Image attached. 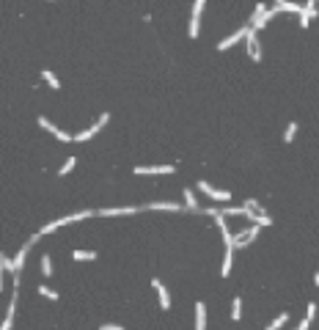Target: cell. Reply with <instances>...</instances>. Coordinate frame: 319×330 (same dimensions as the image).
I'll return each mask as SVG.
<instances>
[{"label": "cell", "instance_id": "1", "mask_svg": "<svg viewBox=\"0 0 319 330\" xmlns=\"http://www.w3.org/2000/svg\"><path fill=\"white\" fill-rule=\"evenodd\" d=\"M91 215H94L91 209H80V212H74V215L61 217V220H50V223H44V226L39 228V234H42V237H47V234L58 231L61 226H69V223H80V220H85V217H91Z\"/></svg>", "mask_w": 319, "mask_h": 330}, {"label": "cell", "instance_id": "2", "mask_svg": "<svg viewBox=\"0 0 319 330\" xmlns=\"http://www.w3.org/2000/svg\"><path fill=\"white\" fill-rule=\"evenodd\" d=\"M39 237H42V234H33V237L20 248V253L11 259V264H14V270H11V275H14V286H20V275H22V267H25V259H28V253H31V248L39 242Z\"/></svg>", "mask_w": 319, "mask_h": 330}, {"label": "cell", "instance_id": "3", "mask_svg": "<svg viewBox=\"0 0 319 330\" xmlns=\"http://www.w3.org/2000/svg\"><path fill=\"white\" fill-rule=\"evenodd\" d=\"M272 17H275V9H267L264 3H259L256 9H253V17H251V22H248V25H251L253 31H262V28L270 25Z\"/></svg>", "mask_w": 319, "mask_h": 330}, {"label": "cell", "instance_id": "4", "mask_svg": "<svg viewBox=\"0 0 319 330\" xmlns=\"http://www.w3.org/2000/svg\"><path fill=\"white\" fill-rule=\"evenodd\" d=\"M108 121H110V113H99V119H96V124H94V127H88V129H83V132L72 135V140H74V143H85V140L96 138V135H99V129L105 127Z\"/></svg>", "mask_w": 319, "mask_h": 330}, {"label": "cell", "instance_id": "5", "mask_svg": "<svg viewBox=\"0 0 319 330\" xmlns=\"http://www.w3.org/2000/svg\"><path fill=\"white\" fill-rule=\"evenodd\" d=\"M245 52H248V58H251V61H262V44H259V36H256V31H253V28H248V33H245Z\"/></svg>", "mask_w": 319, "mask_h": 330}, {"label": "cell", "instance_id": "6", "mask_svg": "<svg viewBox=\"0 0 319 330\" xmlns=\"http://www.w3.org/2000/svg\"><path fill=\"white\" fill-rule=\"evenodd\" d=\"M204 3H206V0H193V14H190V28H187L190 39H198V33H201V14H204Z\"/></svg>", "mask_w": 319, "mask_h": 330}, {"label": "cell", "instance_id": "7", "mask_svg": "<svg viewBox=\"0 0 319 330\" xmlns=\"http://www.w3.org/2000/svg\"><path fill=\"white\" fill-rule=\"evenodd\" d=\"M39 127H42V129H47V132L53 135V138H58L61 143H72V135H69V132H63L61 127H55V124L50 121L47 116H39Z\"/></svg>", "mask_w": 319, "mask_h": 330}, {"label": "cell", "instance_id": "8", "mask_svg": "<svg viewBox=\"0 0 319 330\" xmlns=\"http://www.w3.org/2000/svg\"><path fill=\"white\" fill-rule=\"evenodd\" d=\"M198 190L204 193V196H209L212 201H231V193L229 190H218V187H212L209 182H204V179L198 182Z\"/></svg>", "mask_w": 319, "mask_h": 330}, {"label": "cell", "instance_id": "9", "mask_svg": "<svg viewBox=\"0 0 319 330\" xmlns=\"http://www.w3.org/2000/svg\"><path fill=\"white\" fill-rule=\"evenodd\" d=\"M248 28H251V25H242V28H240V31H234V33H231V36H226L223 41H218V50H220V52H226V50H229V47H234V44H240V41H242V39H245V33H248Z\"/></svg>", "mask_w": 319, "mask_h": 330}, {"label": "cell", "instance_id": "10", "mask_svg": "<svg viewBox=\"0 0 319 330\" xmlns=\"http://www.w3.org/2000/svg\"><path fill=\"white\" fill-rule=\"evenodd\" d=\"M143 206H108V209H99L102 217H124V215H135Z\"/></svg>", "mask_w": 319, "mask_h": 330}, {"label": "cell", "instance_id": "11", "mask_svg": "<svg viewBox=\"0 0 319 330\" xmlns=\"http://www.w3.org/2000/svg\"><path fill=\"white\" fill-rule=\"evenodd\" d=\"M231 237H234V248H248V242H253L259 237V226H251L240 234H231Z\"/></svg>", "mask_w": 319, "mask_h": 330}, {"label": "cell", "instance_id": "12", "mask_svg": "<svg viewBox=\"0 0 319 330\" xmlns=\"http://www.w3.org/2000/svg\"><path fill=\"white\" fill-rule=\"evenodd\" d=\"M173 165H135L138 176H152V174H173Z\"/></svg>", "mask_w": 319, "mask_h": 330}, {"label": "cell", "instance_id": "13", "mask_svg": "<svg viewBox=\"0 0 319 330\" xmlns=\"http://www.w3.org/2000/svg\"><path fill=\"white\" fill-rule=\"evenodd\" d=\"M143 209H165V212H182L187 209L184 204L179 201H152V204H143Z\"/></svg>", "mask_w": 319, "mask_h": 330}, {"label": "cell", "instance_id": "14", "mask_svg": "<svg viewBox=\"0 0 319 330\" xmlns=\"http://www.w3.org/2000/svg\"><path fill=\"white\" fill-rule=\"evenodd\" d=\"M14 314H17V292H11L9 308H6V319H3V325H0V330H11V325H14Z\"/></svg>", "mask_w": 319, "mask_h": 330}, {"label": "cell", "instance_id": "15", "mask_svg": "<svg viewBox=\"0 0 319 330\" xmlns=\"http://www.w3.org/2000/svg\"><path fill=\"white\" fill-rule=\"evenodd\" d=\"M152 286L157 289V297H160V305H162V311H168V308H171V294H168V289L160 284V278H152Z\"/></svg>", "mask_w": 319, "mask_h": 330}, {"label": "cell", "instance_id": "16", "mask_svg": "<svg viewBox=\"0 0 319 330\" xmlns=\"http://www.w3.org/2000/svg\"><path fill=\"white\" fill-rule=\"evenodd\" d=\"M234 251H237V248H234V245H226V256H223V267H220V275H223V278H229V275H231V264H234Z\"/></svg>", "mask_w": 319, "mask_h": 330}, {"label": "cell", "instance_id": "17", "mask_svg": "<svg viewBox=\"0 0 319 330\" xmlns=\"http://www.w3.org/2000/svg\"><path fill=\"white\" fill-rule=\"evenodd\" d=\"M195 330H206V305H204V300L195 303Z\"/></svg>", "mask_w": 319, "mask_h": 330}, {"label": "cell", "instance_id": "18", "mask_svg": "<svg viewBox=\"0 0 319 330\" xmlns=\"http://www.w3.org/2000/svg\"><path fill=\"white\" fill-rule=\"evenodd\" d=\"M272 9H275V14H278V11H292V14L300 17L303 6H300V3H289V0H275V6H272Z\"/></svg>", "mask_w": 319, "mask_h": 330}, {"label": "cell", "instance_id": "19", "mask_svg": "<svg viewBox=\"0 0 319 330\" xmlns=\"http://www.w3.org/2000/svg\"><path fill=\"white\" fill-rule=\"evenodd\" d=\"M316 14H319L316 9H305L303 6V11H300V28H308L311 20H316Z\"/></svg>", "mask_w": 319, "mask_h": 330}, {"label": "cell", "instance_id": "20", "mask_svg": "<svg viewBox=\"0 0 319 330\" xmlns=\"http://www.w3.org/2000/svg\"><path fill=\"white\" fill-rule=\"evenodd\" d=\"M184 206H187V212H198L201 206L195 201V193L193 190H184Z\"/></svg>", "mask_w": 319, "mask_h": 330}, {"label": "cell", "instance_id": "21", "mask_svg": "<svg viewBox=\"0 0 319 330\" xmlns=\"http://www.w3.org/2000/svg\"><path fill=\"white\" fill-rule=\"evenodd\" d=\"M220 215L223 217H245V206H226V209H220Z\"/></svg>", "mask_w": 319, "mask_h": 330}, {"label": "cell", "instance_id": "22", "mask_svg": "<svg viewBox=\"0 0 319 330\" xmlns=\"http://www.w3.org/2000/svg\"><path fill=\"white\" fill-rule=\"evenodd\" d=\"M286 322H289V314H286V311H283V314H278L275 319H272V322H270V325H267L264 330H281L283 325H286Z\"/></svg>", "mask_w": 319, "mask_h": 330}, {"label": "cell", "instance_id": "23", "mask_svg": "<svg viewBox=\"0 0 319 330\" xmlns=\"http://www.w3.org/2000/svg\"><path fill=\"white\" fill-rule=\"evenodd\" d=\"M72 259H74V262H94V259H96V251H74Z\"/></svg>", "mask_w": 319, "mask_h": 330}, {"label": "cell", "instance_id": "24", "mask_svg": "<svg viewBox=\"0 0 319 330\" xmlns=\"http://www.w3.org/2000/svg\"><path fill=\"white\" fill-rule=\"evenodd\" d=\"M42 77H44V82H50V88H55V91L61 88V80L53 74V69H42Z\"/></svg>", "mask_w": 319, "mask_h": 330}, {"label": "cell", "instance_id": "25", "mask_svg": "<svg viewBox=\"0 0 319 330\" xmlns=\"http://www.w3.org/2000/svg\"><path fill=\"white\" fill-rule=\"evenodd\" d=\"M231 319H242V300L240 297H234V300H231Z\"/></svg>", "mask_w": 319, "mask_h": 330}, {"label": "cell", "instance_id": "26", "mask_svg": "<svg viewBox=\"0 0 319 330\" xmlns=\"http://www.w3.org/2000/svg\"><path fill=\"white\" fill-rule=\"evenodd\" d=\"M53 273H55V267H53V259H50V256H42V275H44V278H50Z\"/></svg>", "mask_w": 319, "mask_h": 330}, {"label": "cell", "instance_id": "27", "mask_svg": "<svg viewBox=\"0 0 319 330\" xmlns=\"http://www.w3.org/2000/svg\"><path fill=\"white\" fill-rule=\"evenodd\" d=\"M294 138H297V121H292L286 127V132H283V140H286V143H292Z\"/></svg>", "mask_w": 319, "mask_h": 330}, {"label": "cell", "instance_id": "28", "mask_svg": "<svg viewBox=\"0 0 319 330\" xmlns=\"http://www.w3.org/2000/svg\"><path fill=\"white\" fill-rule=\"evenodd\" d=\"M74 165H77V157H66V162H63V165H61V171H58V174H61V176H66V174H69V171H72V168H74Z\"/></svg>", "mask_w": 319, "mask_h": 330}, {"label": "cell", "instance_id": "29", "mask_svg": "<svg viewBox=\"0 0 319 330\" xmlns=\"http://www.w3.org/2000/svg\"><path fill=\"white\" fill-rule=\"evenodd\" d=\"M39 294H42V297H50V300H58V292L50 286H39Z\"/></svg>", "mask_w": 319, "mask_h": 330}, {"label": "cell", "instance_id": "30", "mask_svg": "<svg viewBox=\"0 0 319 330\" xmlns=\"http://www.w3.org/2000/svg\"><path fill=\"white\" fill-rule=\"evenodd\" d=\"M305 311H308V314H305V319H311V322H314V316H316V303H314V300H311V303H308V308H305Z\"/></svg>", "mask_w": 319, "mask_h": 330}, {"label": "cell", "instance_id": "31", "mask_svg": "<svg viewBox=\"0 0 319 330\" xmlns=\"http://www.w3.org/2000/svg\"><path fill=\"white\" fill-rule=\"evenodd\" d=\"M99 330H124V325H113V322H105V325H99Z\"/></svg>", "mask_w": 319, "mask_h": 330}, {"label": "cell", "instance_id": "32", "mask_svg": "<svg viewBox=\"0 0 319 330\" xmlns=\"http://www.w3.org/2000/svg\"><path fill=\"white\" fill-rule=\"evenodd\" d=\"M308 325H311V319H300V325L294 327V330H308Z\"/></svg>", "mask_w": 319, "mask_h": 330}, {"label": "cell", "instance_id": "33", "mask_svg": "<svg viewBox=\"0 0 319 330\" xmlns=\"http://www.w3.org/2000/svg\"><path fill=\"white\" fill-rule=\"evenodd\" d=\"M3 273L6 270H3V264H0V294H3Z\"/></svg>", "mask_w": 319, "mask_h": 330}, {"label": "cell", "instance_id": "34", "mask_svg": "<svg viewBox=\"0 0 319 330\" xmlns=\"http://www.w3.org/2000/svg\"><path fill=\"white\" fill-rule=\"evenodd\" d=\"M314 3H316V0H305V9H316Z\"/></svg>", "mask_w": 319, "mask_h": 330}, {"label": "cell", "instance_id": "35", "mask_svg": "<svg viewBox=\"0 0 319 330\" xmlns=\"http://www.w3.org/2000/svg\"><path fill=\"white\" fill-rule=\"evenodd\" d=\"M314 284H316V286H319V273H316V275H314Z\"/></svg>", "mask_w": 319, "mask_h": 330}, {"label": "cell", "instance_id": "36", "mask_svg": "<svg viewBox=\"0 0 319 330\" xmlns=\"http://www.w3.org/2000/svg\"><path fill=\"white\" fill-rule=\"evenodd\" d=\"M0 259H3V253H0Z\"/></svg>", "mask_w": 319, "mask_h": 330}]
</instances>
